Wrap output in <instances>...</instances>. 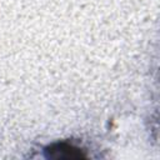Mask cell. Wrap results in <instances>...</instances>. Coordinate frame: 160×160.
<instances>
[{
  "instance_id": "6da1fadb",
  "label": "cell",
  "mask_w": 160,
  "mask_h": 160,
  "mask_svg": "<svg viewBox=\"0 0 160 160\" xmlns=\"http://www.w3.org/2000/svg\"><path fill=\"white\" fill-rule=\"evenodd\" d=\"M44 154L48 159L55 160H81L88 159V154L84 149L70 144L68 141H60L50 144L44 149Z\"/></svg>"
}]
</instances>
